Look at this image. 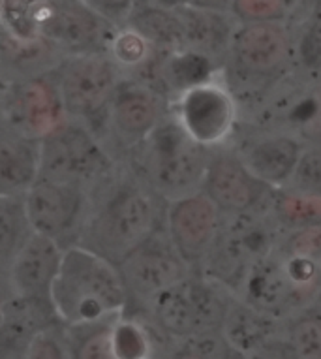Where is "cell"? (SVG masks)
Masks as SVG:
<instances>
[{
	"label": "cell",
	"mask_w": 321,
	"mask_h": 359,
	"mask_svg": "<svg viewBox=\"0 0 321 359\" xmlns=\"http://www.w3.org/2000/svg\"><path fill=\"white\" fill-rule=\"evenodd\" d=\"M304 0H282V4H284V6L287 8V10H289V12H292V15L295 12H297L299 8H301V4H303Z\"/></svg>",
	"instance_id": "40"
},
{
	"label": "cell",
	"mask_w": 321,
	"mask_h": 359,
	"mask_svg": "<svg viewBox=\"0 0 321 359\" xmlns=\"http://www.w3.org/2000/svg\"><path fill=\"white\" fill-rule=\"evenodd\" d=\"M32 233L23 198H0V280L6 283L13 262Z\"/></svg>",
	"instance_id": "24"
},
{
	"label": "cell",
	"mask_w": 321,
	"mask_h": 359,
	"mask_svg": "<svg viewBox=\"0 0 321 359\" xmlns=\"http://www.w3.org/2000/svg\"><path fill=\"white\" fill-rule=\"evenodd\" d=\"M179 344H182L199 359H248L229 344L222 331H201Z\"/></svg>",
	"instance_id": "31"
},
{
	"label": "cell",
	"mask_w": 321,
	"mask_h": 359,
	"mask_svg": "<svg viewBox=\"0 0 321 359\" xmlns=\"http://www.w3.org/2000/svg\"><path fill=\"white\" fill-rule=\"evenodd\" d=\"M105 53L124 76H137L156 59L158 51L137 30L128 25H118L113 30Z\"/></svg>",
	"instance_id": "26"
},
{
	"label": "cell",
	"mask_w": 321,
	"mask_h": 359,
	"mask_svg": "<svg viewBox=\"0 0 321 359\" xmlns=\"http://www.w3.org/2000/svg\"><path fill=\"white\" fill-rule=\"evenodd\" d=\"M51 301L60 324L77 327L123 314L130 297L117 265L74 245L64 250Z\"/></svg>",
	"instance_id": "2"
},
{
	"label": "cell",
	"mask_w": 321,
	"mask_h": 359,
	"mask_svg": "<svg viewBox=\"0 0 321 359\" xmlns=\"http://www.w3.org/2000/svg\"><path fill=\"white\" fill-rule=\"evenodd\" d=\"M41 147L40 177L81 184L94 190L111 175V154L85 124L68 118L60 128L43 137Z\"/></svg>",
	"instance_id": "7"
},
{
	"label": "cell",
	"mask_w": 321,
	"mask_h": 359,
	"mask_svg": "<svg viewBox=\"0 0 321 359\" xmlns=\"http://www.w3.org/2000/svg\"><path fill=\"white\" fill-rule=\"evenodd\" d=\"M201 192L224 217H245L269 211L276 190L259 181L235 149L220 147L210 153Z\"/></svg>",
	"instance_id": "9"
},
{
	"label": "cell",
	"mask_w": 321,
	"mask_h": 359,
	"mask_svg": "<svg viewBox=\"0 0 321 359\" xmlns=\"http://www.w3.org/2000/svg\"><path fill=\"white\" fill-rule=\"evenodd\" d=\"M62 325L53 303L8 297L0 320V359H25L32 339L40 331Z\"/></svg>",
	"instance_id": "17"
},
{
	"label": "cell",
	"mask_w": 321,
	"mask_h": 359,
	"mask_svg": "<svg viewBox=\"0 0 321 359\" xmlns=\"http://www.w3.org/2000/svg\"><path fill=\"white\" fill-rule=\"evenodd\" d=\"M292 90L286 130L297 134L306 145L321 147V77L304 76V81Z\"/></svg>",
	"instance_id": "23"
},
{
	"label": "cell",
	"mask_w": 321,
	"mask_h": 359,
	"mask_svg": "<svg viewBox=\"0 0 321 359\" xmlns=\"http://www.w3.org/2000/svg\"><path fill=\"white\" fill-rule=\"evenodd\" d=\"M224 220V212L201 190L165 203V233L193 271L214 247Z\"/></svg>",
	"instance_id": "12"
},
{
	"label": "cell",
	"mask_w": 321,
	"mask_h": 359,
	"mask_svg": "<svg viewBox=\"0 0 321 359\" xmlns=\"http://www.w3.org/2000/svg\"><path fill=\"white\" fill-rule=\"evenodd\" d=\"M170 117V100L141 79L124 76L107 111L105 132L132 151Z\"/></svg>",
	"instance_id": "13"
},
{
	"label": "cell",
	"mask_w": 321,
	"mask_h": 359,
	"mask_svg": "<svg viewBox=\"0 0 321 359\" xmlns=\"http://www.w3.org/2000/svg\"><path fill=\"white\" fill-rule=\"evenodd\" d=\"M168 359H199L198 355H193L190 350H186V348L182 346V344H179L177 342L175 348H171L170 355H168Z\"/></svg>",
	"instance_id": "37"
},
{
	"label": "cell",
	"mask_w": 321,
	"mask_h": 359,
	"mask_svg": "<svg viewBox=\"0 0 321 359\" xmlns=\"http://www.w3.org/2000/svg\"><path fill=\"white\" fill-rule=\"evenodd\" d=\"M286 322L257 311L235 295L222 324V335L246 358L284 337Z\"/></svg>",
	"instance_id": "20"
},
{
	"label": "cell",
	"mask_w": 321,
	"mask_h": 359,
	"mask_svg": "<svg viewBox=\"0 0 321 359\" xmlns=\"http://www.w3.org/2000/svg\"><path fill=\"white\" fill-rule=\"evenodd\" d=\"M304 149L306 143L297 134L287 130H267L246 140L235 151L259 181L280 190L292 183Z\"/></svg>",
	"instance_id": "16"
},
{
	"label": "cell",
	"mask_w": 321,
	"mask_h": 359,
	"mask_svg": "<svg viewBox=\"0 0 321 359\" xmlns=\"http://www.w3.org/2000/svg\"><path fill=\"white\" fill-rule=\"evenodd\" d=\"M278 250L287 256H301L321 262V226L284 231Z\"/></svg>",
	"instance_id": "33"
},
{
	"label": "cell",
	"mask_w": 321,
	"mask_h": 359,
	"mask_svg": "<svg viewBox=\"0 0 321 359\" xmlns=\"http://www.w3.org/2000/svg\"><path fill=\"white\" fill-rule=\"evenodd\" d=\"M289 189L321 196V147L306 145L295 168Z\"/></svg>",
	"instance_id": "32"
},
{
	"label": "cell",
	"mask_w": 321,
	"mask_h": 359,
	"mask_svg": "<svg viewBox=\"0 0 321 359\" xmlns=\"http://www.w3.org/2000/svg\"><path fill=\"white\" fill-rule=\"evenodd\" d=\"M6 85H8V83H4V79L0 77V95L4 93V88H6Z\"/></svg>",
	"instance_id": "41"
},
{
	"label": "cell",
	"mask_w": 321,
	"mask_h": 359,
	"mask_svg": "<svg viewBox=\"0 0 321 359\" xmlns=\"http://www.w3.org/2000/svg\"><path fill=\"white\" fill-rule=\"evenodd\" d=\"M124 25L137 30L158 53H175L184 49V34L179 10H170L137 0Z\"/></svg>",
	"instance_id": "22"
},
{
	"label": "cell",
	"mask_w": 321,
	"mask_h": 359,
	"mask_svg": "<svg viewBox=\"0 0 321 359\" xmlns=\"http://www.w3.org/2000/svg\"><path fill=\"white\" fill-rule=\"evenodd\" d=\"M165 203L134 173L121 179L111 173L93 190L77 245L118 265L164 228Z\"/></svg>",
	"instance_id": "1"
},
{
	"label": "cell",
	"mask_w": 321,
	"mask_h": 359,
	"mask_svg": "<svg viewBox=\"0 0 321 359\" xmlns=\"http://www.w3.org/2000/svg\"><path fill=\"white\" fill-rule=\"evenodd\" d=\"M90 200V189L46 177H38L23 196L32 231L57 241L62 248L74 247L79 241Z\"/></svg>",
	"instance_id": "8"
},
{
	"label": "cell",
	"mask_w": 321,
	"mask_h": 359,
	"mask_svg": "<svg viewBox=\"0 0 321 359\" xmlns=\"http://www.w3.org/2000/svg\"><path fill=\"white\" fill-rule=\"evenodd\" d=\"M237 297L280 322L308 312V306L287 277L278 248L250 265Z\"/></svg>",
	"instance_id": "14"
},
{
	"label": "cell",
	"mask_w": 321,
	"mask_h": 359,
	"mask_svg": "<svg viewBox=\"0 0 321 359\" xmlns=\"http://www.w3.org/2000/svg\"><path fill=\"white\" fill-rule=\"evenodd\" d=\"M64 250L49 237L32 233L8 273L6 284L12 297L53 303L51 292L59 277Z\"/></svg>",
	"instance_id": "15"
},
{
	"label": "cell",
	"mask_w": 321,
	"mask_h": 359,
	"mask_svg": "<svg viewBox=\"0 0 321 359\" xmlns=\"http://www.w3.org/2000/svg\"><path fill=\"white\" fill-rule=\"evenodd\" d=\"M188 6L205 10V12L217 13H231L233 0H188Z\"/></svg>",
	"instance_id": "36"
},
{
	"label": "cell",
	"mask_w": 321,
	"mask_h": 359,
	"mask_svg": "<svg viewBox=\"0 0 321 359\" xmlns=\"http://www.w3.org/2000/svg\"><path fill=\"white\" fill-rule=\"evenodd\" d=\"M184 34V49L212 60L220 68L226 62L231 48L237 21L231 13L205 12L193 6L179 8Z\"/></svg>",
	"instance_id": "18"
},
{
	"label": "cell",
	"mask_w": 321,
	"mask_h": 359,
	"mask_svg": "<svg viewBox=\"0 0 321 359\" xmlns=\"http://www.w3.org/2000/svg\"><path fill=\"white\" fill-rule=\"evenodd\" d=\"M171 117L201 147H228L239 123V102L222 70L190 85L170 102Z\"/></svg>",
	"instance_id": "6"
},
{
	"label": "cell",
	"mask_w": 321,
	"mask_h": 359,
	"mask_svg": "<svg viewBox=\"0 0 321 359\" xmlns=\"http://www.w3.org/2000/svg\"><path fill=\"white\" fill-rule=\"evenodd\" d=\"M113 318L96 324L64 327L70 359H117L111 344Z\"/></svg>",
	"instance_id": "28"
},
{
	"label": "cell",
	"mask_w": 321,
	"mask_h": 359,
	"mask_svg": "<svg viewBox=\"0 0 321 359\" xmlns=\"http://www.w3.org/2000/svg\"><path fill=\"white\" fill-rule=\"evenodd\" d=\"M117 267L128 290L130 301H139L143 305L193 273L192 267L177 252L165 228H160Z\"/></svg>",
	"instance_id": "11"
},
{
	"label": "cell",
	"mask_w": 321,
	"mask_h": 359,
	"mask_svg": "<svg viewBox=\"0 0 321 359\" xmlns=\"http://www.w3.org/2000/svg\"><path fill=\"white\" fill-rule=\"evenodd\" d=\"M66 117L85 124L102 137L107 111L124 74L107 53L68 55L51 70Z\"/></svg>",
	"instance_id": "5"
},
{
	"label": "cell",
	"mask_w": 321,
	"mask_h": 359,
	"mask_svg": "<svg viewBox=\"0 0 321 359\" xmlns=\"http://www.w3.org/2000/svg\"><path fill=\"white\" fill-rule=\"evenodd\" d=\"M297 68L295 27L280 23L237 25L222 74L229 87H276Z\"/></svg>",
	"instance_id": "4"
},
{
	"label": "cell",
	"mask_w": 321,
	"mask_h": 359,
	"mask_svg": "<svg viewBox=\"0 0 321 359\" xmlns=\"http://www.w3.org/2000/svg\"><path fill=\"white\" fill-rule=\"evenodd\" d=\"M111 344L117 359H156L152 325L143 324L126 312L113 320Z\"/></svg>",
	"instance_id": "27"
},
{
	"label": "cell",
	"mask_w": 321,
	"mask_h": 359,
	"mask_svg": "<svg viewBox=\"0 0 321 359\" xmlns=\"http://www.w3.org/2000/svg\"><path fill=\"white\" fill-rule=\"evenodd\" d=\"M0 106L6 128L38 142L68 121L51 70L8 83Z\"/></svg>",
	"instance_id": "10"
},
{
	"label": "cell",
	"mask_w": 321,
	"mask_h": 359,
	"mask_svg": "<svg viewBox=\"0 0 321 359\" xmlns=\"http://www.w3.org/2000/svg\"><path fill=\"white\" fill-rule=\"evenodd\" d=\"M25 359H70L64 325L40 331L30 342Z\"/></svg>",
	"instance_id": "34"
},
{
	"label": "cell",
	"mask_w": 321,
	"mask_h": 359,
	"mask_svg": "<svg viewBox=\"0 0 321 359\" xmlns=\"http://www.w3.org/2000/svg\"><path fill=\"white\" fill-rule=\"evenodd\" d=\"M145 309L151 324L171 341H186L199 331L196 312L186 290V278L146 301Z\"/></svg>",
	"instance_id": "21"
},
{
	"label": "cell",
	"mask_w": 321,
	"mask_h": 359,
	"mask_svg": "<svg viewBox=\"0 0 321 359\" xmlns=\"http://www.w3.org/2000/svg\"><path fill=\"white\" fill-rule=\"evenodd\" d=\"M152 4H156V6L162 8H170V10H179V8L186 6L188 0H149Z\"/></svg>",
	"instance_id": "38"
},
{
	"label": "cell",
	"mask_w": 321,
	"mask_h": 359,
	"mask_svg": "<svg viewBox=\"0 0 321 359\" xmlns=\"http://www.w3.org/2000/svg\"><path fill=\"white\" fill-rule=\"evenodd\" d=\"M271 215L284 231L321 226V196L289 187L276 190L271 203Z\"/></svg>",
	"instance_id": "25"
},
{
	"label": "cell",
	"mask_w": 321,
	"mask_h": 359,
	"mask_svg": "<svg viewBox=\"0 0 321 359\" xmlns=\"http://www.w3.org/2000/svg\"><path fill=\"white\" fill-rule=\"evenodd\" d=\"M317 316H320V318H321V311H320V312H317Z\"/></svg>",
	"instance_id": "42"
},
{
	"label": "cell",
	"mask_w": 321,
	"mask_h": 359,
	"mask_svg": "<svg viewBox=\"0 0 321 359\" xmlns=\"http://www.w3.org/2000/svg\"><path fill=\"white\" fill-rule=\"evenodd\" d=\"M41 168V147L6 128L0 132V198H23L38 181Z\"/></svg>",
	"instance_id": "19"
},
{
	"label": "cell",
	"mask_w": 321,
	"mask_h": 359,
	"mask_svg": "<svg viewBox=\"0 0 321 359\" xmlns=\"http://www.w3.org/2000/svg\"><path fill=\"white\" fill-rule=\"evenodd\" d=\"M284 337L295 359H321V318L317 312H304L287 320Z\"/></svg>",
	"instance_id": "29"
},
{
	"label": "cell",
	"mask_w": 321,
	"mask_h": 359,
	"mask_svg": "<svg viewBox=\"0 0 321 359\" xmlns=\"http://www.w3.org/2000/svg\"><path fill=\"white\" fill-rule=\"evenodd\" d=\"M231 18L237 25L280 23L292 21V12L282 4V0H233Z\"/></svg>",
	"instance_id": "30"
},
{
	"label": "cell",
	"mask_w": 321,
	"mask_h": 359,
	"mask_svg": "<svg viewBox=\"0 0 321 359\" xmlns=\"http://www.w3.org/2000/svg\"><path fill=\"white\" fill-rule=\"evenodd\" d=\"M0 283H4V280H0ZM8 297H10V292H8V288H2V286H0V320L4 318V306H6Z\"/></svg>",
	"instance_id": "39"
},
{
	"label": "cell",
	"mask_w": 321,
	"mask_h": 359,
	"mask_svg": "<svg viewBox=\"0 0 321 359\" xmlns=\"http://www.w3.org/2000/svg\"><path fill=\"white\" fill-rule=\"evenodd\" d=\"M81 2L87 4L93 12L98 13L100 18L118 27V25H124L137 0H81Z\"/></svg>",
	"instance_id": "35"
},
{
	"label": "cell",
	"mask_w": 321,
	"mask_h": 359,
	"mask_svg": "<svg viewBox=\"0 0 321 359\" xmlns=\"http://www.w3.org/2000/svg\"><path fill=\"white\" fill-rule=\"evenodd\" d=\"M210 153L186 136L170 113L145 142L132 149V173L164 201L179 200L201 190Z\"/></svg>",
	"instance_id": "3"
}]
</instances>
